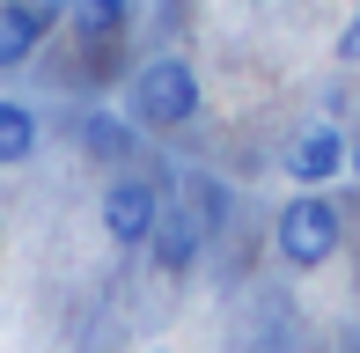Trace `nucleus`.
<instances>
[{
	"label": "nucleus",
	"mask_w": 360,
	"mask_h": 353,
	"mask_svg": "<svg viewBox=\"0 0 360 353\" xmlns=\"http://www.w3.org/2000/svg\"><path fill=\"white\" fill-rule=\"evenodd\" d=\"M133 118L155 125V133H176V125L199 118V74H191V59H176V52L147 59L133 74Z\"/></svg>",
	"instance_id": "obj_1"
},
{
	"label": "nucleus",
	"mask_w": 360,
	"mask_h": 353,
	"mask_svg": "<svg viewBox=\"0 0 360 353\" xmlns=\"http://www.w3.org/2000/svg\"><path fill=\"white\" fill-rule=\"evenodd\" d=\"M338 236H346V229H338V206L323 199V184H302V191L280 206V229H272V243H280V258H287V265L316 272V265H331Z\"/></svg>",
	"instance_id": "obj_2"
},
{
	"label": "nucleus",
	"mask_w": 360,
	"mask_h": 353,
	"mask_svg": "<svg viewBox=\"0 0 360 353\" xmlns=\"http://www.w3.org/2000/svg\"><path fill=\"white\" fill-rule=\"evenodd\" d=\"M155 221H162V184L155 176H118V184L103 191V229H110L118 250H147Z\"/></svg>",
	"instance_id": "obj_3"
},
{
	"label": "nucleus",
	"mask_w": 360,
	"mask_h": 353,
	"mask_svg": "<svg viewBox=\"0 0 360 353\" xmlns=\"http://www.w3.org/2000/svg\"><path fill=\"white\" fill-rule=\"evenodd\" d=\"M206 221H199V206H162V221H155V236H147V250H155V265L162 272H191V258L206 250Z\"/></svg>",
	"instance_id": "obj_4"
},
{
	"label": "nucleus",
	"mask_w": 360,
	"mask_h": 353,
	"mask_svg": "<svg viewBox=\"0 0 360 353\" xmlns=\"http://www.w3.org/2000/svg\"><path fill=\"white\" fill-rule=\"evenodd\" d=\"M346 169V133L338 125H309V133H294L287 148V176L294 184H323V176Z\"/></svg>",
	"instance_id": "obj_5"
},
{
	"label": "nucleus",
	"mask_w": 360,
	"mask_h": 353,
	"mask_svg": "<svg viewBox=\"0 0 360 353\" xmlns=\"http://www.w3.org/2000/svg\"><path fill=\"white\" fill-rule=\"evenodd\" d=\"M44 23H52V15L30 8V0H0V67H22L44 44Z\"/></svg>",
	"instance_id": "obj_6"
},
{
	"label": "nucleus",
	"mask_w": 360,
	"mask_h": 353,
	"mask_svg": "<svg viewBox=\"0 0 360 353\" xmlns=\"http://www.w3.org/2000/svg\"><path fill=\"white\" fill-rule=\"evenodd\" d=\"M30 155H37V118L22 103H0V169L30 162Z\"/></svg>",
	"instance_id": "obj_7"
},
{
	"label": "nucleus",
	"mask_w": 360,
	"mask_h": 353,
	"mask_svg": "<svg viewBox=\"0 0 360 353\" xmlns=\"http://www.w3.org/2000/svg\"><path fill=\"white\" fill-rule=\"evenodd\" d=\"M67 8H74L81 37H118V30L133 23V0H67Z\"/></svg>",
	"instance_id": "obj_8"
},
{
	"label": "nucleus",
	"mask_w": 360,
	"mask_h": 353,
	"mask_svg": "<svg viewBox=\"0 0 360 353\" xmlns=\"http://www.w3.org/2000/svg\"><path fill=\"white\" fill-rule=\"evenodd\" d=\"M81 140H89V155H103V162L133 155V125L110 118V110H89V118H81Z\"/></svg>",
	"instance_id": "obj_9"
},
{
	"label": "nucleus",
	"mask_w": 360,
	"mask_h": 353,
	"mask_svg": "<svg viewBox=\"0 0 360 353\" xmlns=\"http://www.w3.org/2000/svg\"><path fill=\"white\" fill-rule=\"evenodd\" d=\"M338 59H346V67H353V59H360V15H353V23H346V37H338Z\"/></svg>",
	"instance_id": "obj_10"
},
{
	"label": "nucleus",
	"mask_w": 360,
	"mask_h": 353,
	"mask_svg": "<svg viewBox=\"0 0 360 353\" xmlns=\"http://www.w3.org/2000/svg\"><path fill=\"white\" fill-rule=\"evenodd\" d=\"M346 162H353V176H360V148H346Z\"/></svg>",
	"instance_id": "obj_11"
},
{
	"label": "nucleus",
	"mask_w": 360,
	"mask_h": 353,
	"mask_svg": "<svg viewBox=\"0 0 360 353\" xmlns=\"http://www.w3.org/2000/svg\"><path fill=\"white\" fill-rule=\"evenodd\" d=\"M0 243H8V229H0Z\"/></svg>",
	"instance_id": "obj_12"
}]
</instances>
